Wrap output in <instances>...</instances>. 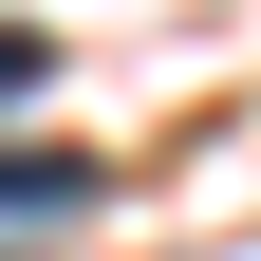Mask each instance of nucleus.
<instances>
[{"label":"nucleus","mask_w":261,"mask_h":261,"mask_svg":"<svg viewBox=\"0 0 261 261\" xmlns=\"http://www.w3.org/2000/svg\"><path fill=\"white\" fill-rule=\"evenodd\" d=\"M19 75H38V19H0V93H19Z\"/></svg>","instance_id":"f03ea898"},{"label":"nucleus","mask_w":261,"mask_h":261,"mask_svg":"<svg viewBox=\"0 0 261 261\" xmlns=\"http://www.w3.org/2000/svg\"><path fill=\"white\" fill-rule=\"evenodd\" d=\"M19 205H93V149H0V224Z\"/></svg>","instance_id":"f257e3e1"}]
</instances>
